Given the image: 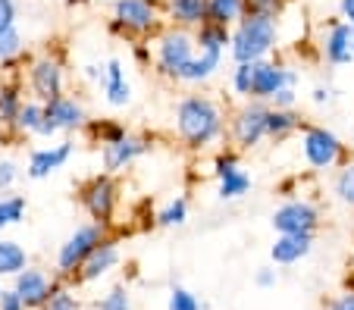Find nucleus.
Segmentation results:
<instances>
[{"label":"nucleus","mask_w":354,"mask_h":310,"mask_svg":"<svg viewBox=\"0 0 354 310\" xmlns=\"http://www.w3.org/2000/svg\"><path fill=\"white\" fill-rule=\"evenodd\" d=\"M295 101H298V91H295V88H282V91L267 104V107H273V110H295Z\"/></svg>","instance_id":"58836bf2"},{"label":"nucleus","mask_w":354,"mask_h":310,"mask_svg":"<svg viewBox=\"0 0 354 310\" xmlns=\"http://www.w3.org/2000/svg\"><path fill=\"white\" fill-rule=\"evenodd\" d=\"M214 179L220 201H239L251 191V173L239 163V151L226 148L214 157Z\"/></svg>","instance_id":"9b49d317"},{"label":"nucleus","mask_w":354,"mask_h":310,"mask_svg":"<svg viewBox=\"0 0 354 310\" xmlns=\"http://www.w3.org/2000/svg\"><path fill=\"white\" fill-rule=\"evenodd\" d=\"M151 144H154V138L132 135V132H129L122 142H116V144H104V148H100L104 173L116 175V173H122V169H129L135 160H138V157H145L147 151H151Z\"/></svg>","instance_id":"2eb2a0df"},{"label":"nucleus","mask_w":354,"mask_h":310,"mask_svg":"<svg viewBox=\"0 0 354 310\" xmlns=\"http://www.w3.org/2000/svg\"><path fill=\"white\" fill-rule=\"evenodd\" d=\"M226 110L207 95H185L176 104V135L188 151H207L226 138Z\"/></svg>","instance_id":"f257e3e1"},{"label":"nucleus","mask_w":354,"mask_h":310,"mask_svg":"<svg viewBox=\"0 0 354 310\" xmlns=\"http://www.w3.org/2000/svg\"><path fill=\"white\" fill-rule=\"evenodd\" d=\"M329 310H354V289H345L329 301Z\"/></svg>","instance_id":"a18cd8bd"},{"label":"nucleus","mask_w":354,"mask_h":310,"mask_svg":"<svg viewBox=\"0 0 354 310\" xmlns=\"http://www.w3.org/2000/svg\"><path fill=\"white\" fill-rule=\"evenodd\" d=\"M0 291H3V289H0Z\"/></svg>","instance_id":"864d4df0"},{"label":"nucleus","mask_w":354,"mask_h":310,"mask_svg":"<svg viewBox=\"0 0 354 310\" xmlns=\"http://www.w3.org/2000/svg\"><path fill=\"white\" fill-rule=\"evenodd\" d=\"M28 267V254L19 242L0 238V279H13L16 273H22Z\"/></svg>","instance_id":"bb28decb"},{"label":"nucleus","mask_w":354,"mask_h":310,"mask_svg":"<svg viewBox=\"0 0 354 310\" xmlns=\"http://www.w3.org/2000/svg\"><path fill=\"white\" fill-rule=\"evenodd\" d=\"M163 19L167 16L160 0H113L107 32L129 41H147L163 32Z\"/></svg>","instance_id":"7ed1b4c3"},{"label":"nucleus","mask_w":354,"mask_h":310,"mask_svg":"<svg viewBox=\"0 0 354 310\" xmlns=\"http://www.w3.org/2000/svg\"><path fill=\"white\" fill-rule=\"evenodd\" d=\"M122 260V251H120V242L110 235L100 238V244L85 257V263L79 267V273L73 276V282H97L100 276H107V273L116 270V263Z\"/></svg>","instance_id":"dca6fc26"},{"label":"nucleus","mask_w":354,"mask_h":310,"mask_svg":"<svg viewBox=\"0 0 354 310\" xmlns=\"http://www.w3.org/2000/svg\"><path fill=\"white\" fill-rule=\"evenodd\" d=\"M22 60V32L19 28H7L0 32V66H13Z\"/></svg>","instance_id":"2f4dec72"},{"label":"nucleus","mask_w":354,"mask_h":310,"mask_svg":"<svg viewBox=\"0 0 354 310\" xmlns=\"http://www.w3.org/2000/svg\"><path fill=\"white\" fill-rule=\"evenodd\" d=\"M279 44V19L257 10H248L232 28H229V57L235 63L270 60L273 48Z\"/></svg>","instance_id":"f03ea898"},{"label":"nucleus","mask_w":354,"mask_h":310,"mask_svg":"<svg viewBox=\"0 0 354 310\" xmlns=\"http://www.w3.org/2000/svg\"><path fill=\"white\" fill-rule=\"evenodd\" d=\"M314 251V235H276L270 257L276 267H292Z\"/></svg>","instance_id":"412c9836"},{"label":"nucleus","mask_w":354,"mask_h":310,"mask_svg":"<svg viewBox=\"0 0 354 310\" xmlns=\"http://www.w3.org/2000/svg\"><path fill=\"white\" fill-rule=\"evenodd\" d=\"M320 54L329 66L354 63V28L345 19H329L320 35Z\"/></svg>","instance_id":"4468645a"},{"label":"nucleus","mask_w":354,"mask_h":310,"mask_svg":"<svg viewBox=\"0 0 354 310\" xmlns=\"http://www.w3.org/2000/svg\"><path fill=\"white\" fill-rule=\"evenodd\" d=\"M220 63H223V54H207V50H198V54H194V60L185 66V72L179 75V81H182V85H204V81H210L216 75Z\"/></svg>","instance_id":"5701e85b"},{"label":"nucleus","mask_w":354,"mask_h":310,"mask_svg":"<svg viewBox=\"0 0 354 310\" xmlns=\"http://www.w3.org/2000/svg\"><path fill=\"white\" fill-rule=\"evenodd\" d=\"M85 132H88L91 142L100 144V148H104V144H116V142H122V138L129 135V128L122 126V122H116V119H88Z\"/></svg>","instance_id":"c85d7f7f"},{"label":"nucleus","mask_w":354,"mask_h":310,"mask_svg":"<svg viewBox=\"0 0 354 310\" xmlns=\"http://www.w3.org/2000/svg\"><path fill=\"white\" fill-rule=\"evenodd\" d=\"M301 126H304V119H301L298 110H273L270 107L267 113V138L270 142H288V138L295 135V132H301Z\"/></svg>","instance_id":"4be33fe9"},{"label":"nucleus","mask_w":354,"mask_h":310,"mask_svg":"<svg viewBox=\"0 0 354 310\" xmlns=\"http://www.w3.org/2000/svg\"><path fill=\"white\" fill-rule=\"evenodd\" d=\"M167 310H204V304L198 301V295H192L188 289L182 285H173L167 298Z\"/></svg>","instance_id":"e433bc0d"},{"label":"nucleus","mask_w":354,"mask_h":310,"mask_svg":"<svg viewBox=\"0 0 354 310\" xmlns=\"http://www.w3.org/2000/svg\"><path fill=\"white\" fill-rule=\"evenodd\" d=\"M292 188H295V179H286V182L279 185V191H282V195H288V191H292Z\"/></svg>","instance_id":"8fccbe9b"},{"label":"nucleus","mask_w":354,"mask_h":310,"mask_svg":"<svg viewBox=\"0 0 354 310\" xmlns=\"http://www.w3.org/2000/svg\"><path fill=\"white\" fill-rule=\"evenodd\" d=\"M19 175H22V169L16 160H0V191L13 188V185L19 182Z\"/></svg>","instance_id":"4c0bfd02"},{"label":"nucleus","mask_w":354,"mask_h":310,"mask_svg":"<svg viewBox=\"0 0 354 310\" xmlns=\"http://www.w3.org/2000/svg\"><path fill=\"white\" fill-rule=\"evenodd\" d=\"M28 91L41 104L66 95V63L60 54L41 50V54L28 57Z\"/></svg>","instance_id":"0eeeda50"},{"label":"nucleus","mask_w":354,"mask_h":310,"mask_svg":"<svg viewBox=\"0 0 354 310\" xmlns=\"http://www.w3.org/2000/svg\"><path fill=\"white\" fill-rule=\"evenodd\" d=\"M0 310H26V304L13 289H3L0 291Z\"/></svg>","instance_id":"79ce46f5"},{"label":"nucleus","mask_w":354,"mask_h":310,"mask_svg":"<svg viewBox=\"0 0 354 310\" xmlns=\"http://www.w3.org/2000/svg\"><path fill=\"white\" fill-rule=\"evenodd\" d=\"M282 88H298V69L282 60H257L254 81H251V101L270 104Z\"/></svg>","instance_id":"f8f14e48"},{"label":"nucleus","mask_w":354,"mask_h":310,"mask_svg":"<svg viewBox=\"0 0 354 310\" xmlns=\"http://www.w3.org/2000/svg\"><path fill=\"white\" fill-rule=\"evenodd\" d=\"M310 101H314L317 107H323V104H333V101H335V88H329V85H317L314 91H310Z\"/></svg>","instance_id":"37998d69"},{"label":"nucleus","mask_w":354,"mask_h":310,"mask_svg":"<svg viewBox=\"0 0 354 310\" xmlns=\"http://www.w3.org/2000/svg\"><path fill=\"white\" fill-rule=\"evenodd\" d=\"M22 104H26V97H22V79L0 81V126L13 128V119Z\"/></svg>","instance_id":"393cba45"},{"label":"nucleus","mask_w":354,"mask_h":310,"mask_svg":"<svg viewBox=\"0 0 354 310\" xmlns=\"http://www.w3.org/2000/svg\"><path fill=\"white\" fill-rule=\"evenodd\" d=\"M41 310H82V298L75 295V289H69L66 282H57V289L50 291V298L44 301Z\"/></svg>","instance_id":"72a5a7b5"},{"label":"nucleus","mask_w":354,"mask_h":310,"mask_svg":"<svg viewBox=\"0 0 354 310\" xmlns=\"http://www.w3.org/2000/svg\"><path fill=\"white\" fill-rule=\"evenodd\" d=\"M251 81H254V63H235L232 69V91L251 101Z\"/></svg>","instance_id":"c9c22d12"},{"label":"nucleus","mask_w":354,"mask_h":310,"mask_svg":"<svg viewBox=\"0 0 354 310\" xmlns=\"http://www.w3.org/2000/svg\"><path fill=\"white\" fill-rule=\"evenodd\" d=\"M94 310H132V295L126 285H113L104 291V298L94 301Z\"/></svg>","instance_id":"f704fd0d"},{"label":"nucleus","mask_w":354,"mask_h":310,"mask_svg":"<svg viewBox=\"0 0 354 310\" xmlns=\"http://www.w3.org/2000/svg\"><path fill=\"white\" fill-rule=\"evenodd\" d=\"M26 197L22 195H7V197H0V229H7V226H16L26 220Z\"/></svg>","instance_id":"473e14b6"},{"label":"nucleus","mask_w":354,"mask_h":310,"mask_svg":"<svg viewBox=\"0 0 354 310\" xmlns=\"http://www.w3.org/2000/svg\"><path fill=\"white\" fill-rule=\"evenodd\" d=\"M44 119L50 122L57 132H79V128H85L88 113H85V104L75 95H60L44 104Z\"/></svg>","instance_id":"f3484780"},{"label":"nucleus","mask_w":354,"mask_h":310,"mask_svg":"<svg viewBox=\"0 0 354 310\" xmlns=\"http://www.w3.org/2000/svg\"><path fill=\"white\" fill-rule=\"evenodd\" d=\"M351 28H354V26H351Z\"/></svg>","instance_id":"5fc2aeb1"},{"label":"nucleus","mask_w":354,"mask_h":310,"mask_svg":"<svg viewBox=\"0 0 354 310\" xmlns=\"http://www.w3.org/2000/svg\"><path fill=\"white\" fill-rule=\"evenodd\" d=\"M16 26V0H0V32Z\"/></svg>","instance_id":"a19ab883"},{"label":"nucleus","mask_w":354,"mask_h":310,"mask_svg":"<svg viewBox=\"0 0 354 310\" xmlns=\"http://www.w3.org/2000/svg\"><path fill=\"white\" fill-rule=\"evenodd\" d=\"M276 279H279V276H276L273 267H261V270H257V276H254V282L261 285V289H273Z\"/></svg>","instance_id":"49530a36"},{"label":"nucleus","mask_w":354,"mask_h":310,"mask_svg":"<svg viewBox=\"0 0 354 310\" xmlns=\"http://www.w3.org/2000/svg\"><path fill=\"white\" fill-rule=\"evenodd\" d=\"M267 113L270 107L261 101H245L232 110V116L226 119V132L235 151H251L261 142H267Z\"/></svg>","instance_id":"6e6552de"},{"label":"nucleus","mask_w":354,"mask_h":310,"mask_svg":"<svg viewBox=\"0 0 354 310\" xmlns=\"http://www.w3.org/2000/svg\"><path fill=\"white\" fill-rule=\"evenodd\" d=\"M104 235H107V229H104V226H97V223L75 226V232L60 244V251H57V260H54V270L57 273H54V276L73 279L75 273H79V267L85 263V257L97 248Z\"/></svg>","instance_id":"1a4fd4ad"},{"label":"nucleus","mask_w":354,"mask_h":310,"mask_svg":"<svg viewBox=\"0 0 354 310\" xmlns=\"http://www.w3.org/2000/svg\"><path fill=\"white\" fill-rule=\"evenodd\" d=\"M251 10V0H207V22L232 28Z\"/></svg>","instance_id":"b1692460"},{"label":"nucleus","mask_w":354,"mask_h":310,"mask_svg":"<svg viewBox=\"0 0 354 310\" xmlns=\"http://www.w3.org/2000/svg\"><path fill=\"white\" fill-rule=\"evenodd\" d=\"M301 154L308 160L310 169L326 173V169H339L348 160V148L333 128L317 126V122H304L301 126Z\"/></svg>","instance_id":"39448f33"},{"label":"nucleus","mask_w":354,"mask_h":310,"mask_svg":"<svg viewBox=\"0 0 354 310\" xmlns=\"http://www.w3.org/2000/svg\"><path fill=\"white\" fill-rule=\"evenodd\" d=\"M41 122H44V104L41 101H35V97H28L26 104L19 107V113H16V119H13V135H38V128H41Z\"/></svg>","instance_id":"a878e982"},{"label":"nucleus","mask_w":354,"mask_h":310,"mask_svg":"<svg viewBox=\"0 0 354 310\" xmlns=\"http://www.w3.org/2000/svg\"><path fill=\"white\" fill-rule=\"evenodd\" d=\"M75 144L69 142H60V144H50V148H35L32 154H28V163H26V175L28 179H47L50 173H57V169H63L69 163V157H73Z\"/></svg>","instance_id":"a211bd4d"},{"label":"nucleus","mask_w":354,"mask_h":310,"mask_svg":"<svg viewBox=\"0 0 354 310\" xmlns=\"http://www.w3.org/2000/svg\"><path fill=\"white\" fill-rule=\"evenodd\" d=\"M251 10L267 13V16H276V19H279V13L286 10V0H251Z\"/></svg>","instance_id":"ea45409f"},{"label":"nucleus","mask_w":354,"mask_h":310,"mask_svg":"<svg viewBox=\"0 0 354 310\" xmlns=\"http://www.w3.org/2000/svg\"><path fill=\"white\" fill-rule=\"evenodd\" d=\"M339 13L348 26H354V0H339Z\"/></svg>","instance_id":"09e8293b"},{"label":"nucleus","mask_w":354,"mask_h":310,"mask_svg":"<svg viewBox=\"0 0 354 310\" xmlns=\"http://www.w3.org/2000/svg\"><path fill=\"white\" fill-rule=\"evenodd\" d=\"M163 16L169 19V26L176 28H201L207 22V0H167L163 3Z\"/></svg>","instance_id":"6ab92c4d"},{"label":"nucleus","mask_w":354,"mask_h":310,"mask_svg":"<svg viewBox=\"0 0 354 310\" xmlns=\"http://www.w3.org/2000/svg\"><path fill=\"white\" fill-rule=\"evenodd\" d=\"M132 57H135V63H141V66H151V60H154V57H151V44H147V41H135Z\"/></svg>","instance_id":"c03bdc74"},{"label":"nucleus","mask_w":354,"mask_h":310,"mask_svg":"<svg viewBox=\"0 0 354 310\" xmlns=\"http://www.w3.org/2000/svg\"><path fill=\"white\" fill-rule=\"evenodd\" d=\"M57 282H60V276H50L47 270H41V267H32V263H28L26 270L13 276V285H10V289L22 298L26 310H41L44 307V301L50 298V291L57 289Z\"/></svg>","instance_id":"ddd939ff"},{"label":"nucleus","mask_w":354,"mask_h":310,"mask_svg":"<svg viewBox=\"0 0 354 310\" xmlns=\"http://www.w3.org/2000/svg\"><path fill=\"white\" fill-rule=\"evenodd\" d=\"M160 229H176V226H185L188 223V197L185 195H176L173 201H167L160 210H157V220H154Z\"/></svg>","instance_id":"c756f323"},{"label":"nucleus","mask_w":354,"mask_h":310,"mask_svg":"<svg viewBox=\"0 0 354 310\" xmlns=\"http://www.w3.org/2000/svg\"><path fill=\"white\" fill-rule=\"evenodd\" d=\"M104 97H107L110 107H129L132 104V85L126 79V69H122L120 60H107L104 63Z\"/></svg>","instance_id":"aec40b11"},{"label":"nucleus","mask_w":354,"mask_h":310,"mask_svg":"<svg viewBox=\"0 0 354 310\" xmlns=\"http://www.w3.org/2000/svg\"><path fill=\"white\" fill-rule=\"evenodd\" d=\"M79 204H82V210L91 216V223L110 229V226H113V216H116V207H120V182H116V175L97 173V175H91L88 182H82Z\"/></svg>","instance_id":"423d86ee"},{"label":"nucleus","mask_w":354,"mask_h":310,"mask_svg":"<svg viewBox=\"0 0 354 310\" xmlns=\"http://www.w3.org/2000/svg\"><path fill=\"white\" fill-rule=\"evenodd\" d=\"M82 75H85L88 81H104V63H88V66H82Z\"/></svg>","instance_id":"de8ad7c7"},{"label":"nucleus","mask_w":354,"mask_h":310,"mask_svg":"<svg viewBox=\"0 0 354 310\" xmlns=\"http://www.w3.org/2000/svg\"><path fill=\"white\" fill-rule=\"evenodd\" d=\"M276 235H317L320 229V207L308 197H288L286 204L273 210Z\"/></svg>","instance_id":"9d476101"},{"label":"nucleus","mask_w":354,"mask_h":310,"mask_svg":"<svg viewBox=\"0 0 354 310\" xmlns=\"http://www.w3.org/2000/svg\"><path fill=\"white\" fill-rule=\"evenodd\" d=\"M333 195L342 207H354V160H345L333 175Z\"/></svg>","instance_id":"7c9ffc66"},{"label":"nucleus","mask_w":354,"mask_h":310,"mask_svg":"<svg viewBox=\"0 0 354 310\" xmlns=\"http://www.w3.org/2000/svg\"><path fill=\"white\" fill-rule=\"evenodd\" d=\"M69 7H82V3H88V0H66Z\"/></svg>","instance_id":"3c124183"},{"label":"nucleus","mask_w":354,"mask_h":310,"mask_svg":"<svg viewBox=\"0 0 354 310\" xmlns=\"http://www.w3.org/2000/svg\"><path fill=\"white\" fill-rule=\"evenodd\" d=\"M194 54H198L194 32L176 28V26H163V32L157 35V48H154V72L169 81H179V75L185 72V66L194 60Z\"/></svg>","instance_id":"20e7f679"},{"label":"nucleus","mask_w":354,"mask_h":310,"mask_svg":"<svg viewBox=\"0 0 354 310\" xmlns=\"http://www.w3.org/2000/svg\"><path fill=\"white\" fill-rule=\"evenodd\" d=\"M104 3H113V0H104Z\"/></svg>","instance_id":"603ef678"},{"label":"nucleus","mask_w":354,"mask_h":310,"mask_svg":"<svg viewBox=\"0 0 354 310\" xmlns=\"http://www.w3.org/2000/svg\"><path fill=\"white\" fill-rule=\"evenodd\" d=\"M194 44L198 50H207V54H223L229 50V28L214 26V22H204L201 28H194Z\"/></svg>","instance_id":"cd10ccee"}]
</instances>
